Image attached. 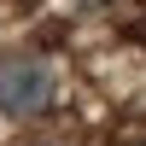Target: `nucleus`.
Segmentation results:
<instances>
[{
  "instance_id": "nucleus-1",
  "label": "nucleus",
  "mask_w": 146,
  "mask_h": 146,
  "mask_svg": "<svg viewBox=\"0 0 146 146\" xmlns=\"http://www.w3.org/2000/svg\"><path fill=\"white\" fill-rule=\"evenodd\" d=\"M53 105V70L35 53H6L0 58V111L6 117H41Z\"/></svg>"
},
{
  "instance_id": "nucleus-2",
  "label": "nucleus",
  "mask_w": 146,
  "mask_h": 146,
  "mask_svg": "<svg viewBox=\"0 0 146 146\" xmlns=\"http://www.w3.org/2000/svg\"><path fill=\"white\" fill-rule=\"evenodd\" d=\"M29 146H53V140H29Z\"/></svg>"
}]
</instances>
